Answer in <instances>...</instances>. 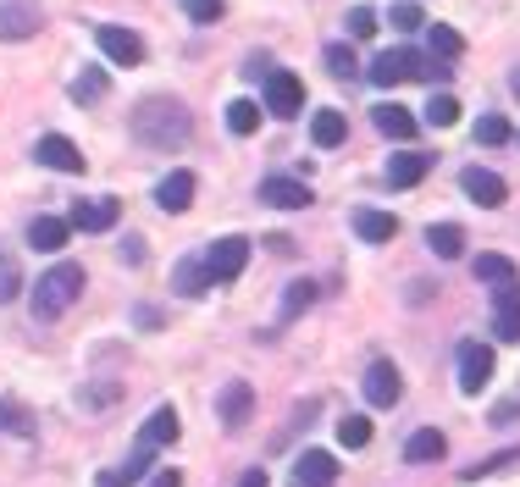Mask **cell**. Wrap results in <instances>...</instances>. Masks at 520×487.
Segmentation results:
<instances>
[{
	"label": "cell",
	"instance_id": "cell-30",
	"mask_svg": "<svg viewBox=\"0 0 520 487\" xmlns=\"http://www.w3.org/2000/svg\"><path fill=\"white\" fill-rule=\"evenodd\" d=\"M227 128H233V133H255L260 128V106H255V100H233V106H227Z\"/></svg>",
	"mask_w": 520,
	"mask_h": 487
},
{
	"label": "cell",
	"instance_id": "cell-42",
	"mask_svg": "<svg viewBox=\"0 0 520 487\" xmlns=\"http://www.w3.org/2000/svg\"><path fill=\"white\" fill-rule=\"evenodd\" d=\"M515 416H520V399H509V404H498V410H493L498 427H504V421H515Z\"/></svg>",
	"mask_w": 520,
	"mask_h": 487
},
{
	"label": "cell",
	"instance_id": "cell-8",
	"mask_svg": "<svg viewBox=\"0 0 520 487\" xmlns=\"http://www.w3.org/2000/svg\"><path fill=\"white\" fill-rule=\"evenodd\" d=\"M493 366H498V360H493V349H487V344H465L460 349V393H471V399H476V393L493 382Z\"/></svg>",
	"mask_w": 520,
	"mask_h": 487
},
{
	"label": "cell",
	"instance_id": "cell-34",
	"mask_svg": "<svg viewBox=\"0 0 520 487\" xmlns=\"http://www.w3.org/2000/svg\"><path fill=\"white\" fill-rule=\"evenodd\" d=\"M78 404H83V410H111V404H117V382H95V388H83Z\"/></svg>",
	"mask_w": 520,
	"mask_h": 487
},
{
	"label": "cell",
	"instance_id": "cell-18",
	"mask_svg": "<svg viewBox=\"0 0 520 487\" xmlns=\"http://www.w3.org/2000/svg\"><path fill=\"white\" fill-rule=\"evenodd\" d=\"M67 238H72V222H61V216H39V222H28V244H34L39 255H56Z\"/></svg>",
	"mask_w": 520,
	"mask_h": 487
},
{
	"label": "cell",
	"instance_id": "cell-9",
	"mask_svg": "<svg viewBox=\"0 0 520 487\" xmlns=\"http://www.w3.org/2000/svg\"><path fill=\"white\" fill-rule=\"evenodd\" d=\"M260 200L272 211H305L310 205V183L305 178H266L260 183Z\"/></svg>",
	"mask_w": 520,
	"mask_h": 487
},
{
	"label": "cell",
	"instance_id": "cell-33",
	"mask_svg": "<svg viewBox=\"0 0 520 487\" xmlns=\"http://www.w3.org/2000/svg\"><path fill=\"white\" fill-rule=\"evenodd\" d=\"M0 432H34V416H28L23 404L0 399Z\"/></svg>",
	"mask_w": 520,
	"mask_h": 487
},
{
	"label": "cell",
	"instance_id": "cell-36",
	"mask_svg": "<svg viewBox=\"0 0 520 487\" xmlns=\"http://www.w3.org/2000/svg\"><path fill=\"white\" fill-rule=\"evenodd\" d=\"M388 23L399 28V34H415V28H421V6H415V0H399L388 12Z\"/></svg>",
	"mask_w": 520,
	"mask_h": 487
},
{
	"label": "cell",
	"instance_id": "cell-13",
	"mask_svg": "<svg viewBox=\"0 0 520 487\" xmlns=\"http://www.w3.org/2000/svg\"><path fill=\"white\" fill-rule=\"evenodd\" d=\"M34 34H39V6L0 0V39H34Z\"/></svg>",
	"mask_w": 520,
	"mask_h": 487
},
{
	"label": "cell",
	"instance_id": "cell-22",
	"mask_svg": "<svg viewBox=\"0 0 520 487\" xmlns=\"http://www.w3.org/2000/svg\"><path fill=\"white\" fill-rule=\"evenodd\" d=\"M172 288H178V294H205V288H211V266H205V255H183L178 272H172Z\"/></svg>",
	"mask_w": 520,
	"mask_h": 487
},
{
	"label": "cell",
	"instance_id": "cell-43",
	"mask_svg": "<svg viewBox=\"0 0 520 487\" xmlns=\"http://www.w3.org/2000/svg\"><path fill=\"white\" fill-rule=\"evenodd\" d=\"M150 487H183V476H178V471H155Z\"/></svg>",
	"mask_w": 520,
	"mask_h": 487
},
{
	"label": "cell",
	"instance_id": "cell-37",
	"mask_svg": "<svg viewBox=\"0 0 520 487\" xmlns=\"http://www.w3.org/2000/svg\"><path fill=\"white\" fill-rule=\"evenodd\" d=\"M310 299H316V288H310V283H288V294H283V305H288V310H283V316H288V321H294V316H299V310H305V305H310Z\"/></svg>",
	"mask_w": 520,
	"mask_h": 487
},
{
	"label": "cell",
	"instance_id": "cell-19",
	"mask_svg": "<svg viewBox=\"0 0 520 487\" xmlns=\"http://www.w3.org/2000/svg\"><path fill=\"white\" fill-rule=\"evenodd\" d=\"M504 178L498 172H487V167H471L465 172V200H476V205H504Z\"/></svg>",
	"mask_w": 520,
	"mask_h": 487
},
{
	"label": "cell",
	"instance_id": "cell-6",
	"mask_svg": "<svg viewBox=\"0 0 520 487\" xmlns=\"http://www.w3.org/2000/svg\"><path fill=\"white\" fill-rule=\"evenodd\" d=\"M399 393H404L399 366H393V360H371V366H366V404H371V410H393Z\"/></svg>",
	"mask_w": 520,
	"mask_h": 487
},
{
	"label": "cell",
	"instance_id": "cell-35",
	"mask_svg": "<svg viewBox=\"0 0 520 487\" xmlns=\"http://www.w3.org/2000/svg\"><path fill=\"white\" fill-rule=\"evenodd\" d=\"M327 72H332V78H355V50H349V45H327Z\"/></svg>",
	"mask_w": 520,
	"mask_h": 487
},
{
	"label": "cell",
	"instance_id": "cell-41",
	"mask_svg": "<svg viewBox=\"0 0 520 487\" xmlns=\"http://www.w3.org/2000/svg\"><path fill=\"white\" fill-rule=\"evenodd\" d=\"M12 294H17V266L0 261V299H12Z\"/></svg>",
	"mask_w": 520,
	"mask_h": 487
},
{
	"label": "cell",
	"instance_id": "cell-40",
	"mask_svg": "<svg viewBox=\"0 0 520 487\" xmlns=\"http://www.w3.org/2000/svg\"><path fill=\"white\" fill-rule=\"evenodd\" d=\"M349 34H355V39H371V34H377V17H371L366 6H355V12H349Z\"/></svg>",
	"mask_w": 520,
	"mask_h": 487
},
{
	"label": "cell",
	"instance_id": "cell-24",
	"mask_svg": "<svg viewBox=\"0 0 520 487\" xmlns=\"http://www.w3.org/2000/svg\"><path fill=\"white\" fill-rule=\"evenodd\" d=\"M355 233L366 238V244H388V238L399 233V216H388V211H355Z\"/></svg>",
	"mask_w": 520,
	"mask_h": 487
},
{
	"label": "cell",
	"instance_id": "cell-32",
	"mask_svg": "<svg viewBox=\"0 0 520 487\" xmlns=\"http://www.w3.org/2000/svg\"><path fill=\"white\" fill-rule=\"evenodd\" d=\"M338 438L349 443V449H366V443H371V421L366 416H343L338 421Z\"/></svg>",
	"mask_w": 520,
	"mask_h": 487
},
{
	"label": "cell",
	"instance_id": "cell-12",
	"mask_svg": "<svg viewBox=\"0 0 520 487\" xmlns=\"http://www.w3.org/2000/svg\"><path fill=\"white\" fill-rule=\"evenodd\" d=\"M34 155L45 161V167H56V172H83V150L67 139V133H45V139L34 144Z\"/></svg>",
	"mask_w": 520,
	"mask_h": 487
},
{
	"label": "cell",
	"instance_id": "cell-16",
	"mask_svg": "<svg viewBox=\"0 0 520 487\" xmlns=\"http://www.w3.org/2000/svg\"><path fill=\"white\" fill-rule=\"evenodd\" d=\"M493 333L504 338H520V288L515 283H504L498 288V299H493Z\"/></svg>",
	"mask_w": 520,
	"mask_h": 487
},
{
	"label": "cell",
	"instance_id": "cell-1",
	"mask_svg": "<svg viewBox=\"0 0 520 487\" xmlns=\"http://www.w3.org/2000/svg\"><path fill=\"white\" fill-rule=\"evenodd\" d=\"M128 128H133V139H139L144 150H183V144L194 139L189 106H183V100H172V95L139 100V106H133V117H128Z\"/></svg>",
	"mask_w": 520,
	"mask_h": 487
},
{
	"label": "cell",
	"instance_id": "cell-15",
	"mask_svg": "<svg viewBox=\"0 0 520 487\" xmlns=\"http://www.w3.org/2000/svg\"><path fill=\"white\" fill-rule=\"evenodd\" d=\"M249 410H255V388H249V382H227L222 399H216V416H222V427H244Z\"/></svg>",
	"mask_w": 520,
	"mask_h": 487
},
{
	"label": "cell",
	"instance_id": "cell-2",
	"mask_svg": "<svg viewBox=\"0 0 520 487\" xmlns=\"http://www.w3.org/2000/svg\"><path fill=\"white\" fill-rule=\"evenodd\" d=\"M78 294H83V266H50V272L34 283V316L56 321L61 310H72Z\"/></svg>",
	"mask_w": 520,
	"mask_h": 487
},
{
	"label": "cell",
	"instance_id": "cell-29",
	"mask_svg": "<svg viewBox=\"0 0 520 487\" xmlns=\"http://www.w3.org/2000/svg\"><path fill=\"white\" fill-rule=\"evenodd\" d=\"M100 95H106V72H100V67L78 72V84H72V100H78V106H95Z\"/></svg>",
	"mask_w": 520,
	"mask_h": 487
},
{
	"label": "cell",
	"instance_id": "cell-23",
	"mask_svg": "<svg viewBox=\"0 0 520 487\" xmlns=\"http://www.w3.org/2000/svg\"><path fill=\"white\" fill-rule=\"evenodd\" d=\"M371 122H377L388 139H410L415 133V117L404 106H393V100H377V106H371Z\"/></svg>",
	"mask_w": 520,
	"mask_h": 487
},
{
	"label": "cell",
	"instance_id": "cell-39",
	"mask_svg": "<svg viewBox=\"0 0 520 487\" xmlns=\"http://www.w3.org/2000/svg\"><path fill=\"white\" fill-rule=\"evenodd\" d=\"M183 12H189L194 23H216V17H222V0H183Z\"/></svg>",
	"mask_w": 520,
	"mask_h": 487
},
{
	"label": "cell",
	"instance_id": "cell-10",
	"mask_svg": "<svg viewBox=\"0 0 520 487\" xmlns=\"http://www.w3.org/2000/svg\"><path fill=\"white\" fill-rule=\"evenodd\" d=\"M178 427H183L178 410H172V404H161V410H155V416L139 427V454H161L166 443L178 438Z\"/></svg>",
	"mask_w": 520,
	"mask_h": 487
},
{
	"label": "cell",
	"instance_id": "cell-45",
	"mask_svg": "<svg viewBox=\"0 0 520 487\" xmlns=\"http://www.w3.org/2000/svg\"><path fill=\"white\" fill-rule=\"evenodd\" d=\"M509 89H515V95H520V72H515V78H509Z\"/></svg>",
	"mask_w": 520,
	"mask_h": 487
},
{
	"label": "cell",
	"instance_id": "cell-14",
	"mask_svg": "<svg viewBox=\"0 0 520 487\" xmlns=\"http://www.w3.org/2000/svg\"><path fill=\"white\" fill-rule=\"evenodd\" d=\"M426 172H432V155H421V150H399V155L388 161V178H382V183H388V189H415V183H421Z\"/></svg>",
	"mask_w": 520,
	"mask_h": 487
},
{
	"label": "cell",
	"instance_id": "cell-31",
	"mask_svg": "<svg viewBox=\"0 0 520 487\" xmlns=\"http://www.w3.org/2000/svg\"><path fill=\"white\" fill-rule=\"evenodd\" d=\"M454 117H460V100H454V95H432V100H426V122H432V128H449Z\"/></svg>",
	"mask_w": 520,
	"mask_h": 487
},
{
	"label": "cell",
	"instance_id": "cell-7",
	"mask_svg": "<svg viewBox=\"0 0 520 487\" xmlns=\"http://www.w3.org/2000/svg\"><path fill=\"white\" fill-rule=\"evenodd\" d=\"M299 106H305V84H299L294 72L277 67L272 78H266V111H272V117H299Z\"/></svg>",
	"mask_w": 520,
	"mask_h": 487
},
{
	"label": "cell",
	"instance_id": "cell-21",
	"mask_svg": "<svg viewBox=\"0 0 520 487\" xmlns=\"http://www.w3.org/2000/svg\"><path fill=\"white\" fill-rule=\"evenodd\" d=\"M443 449H449V438H443L438 427H421V432H410V443H404V460L432 465V460H443Z\"/></svg>",
	"mask_w": 520,
	"mask_h": 487
},
{
	"label": "cell",
	"instance_id": "cell-3",
	"mask_svg": "<svg viewBox=\"0 0 520 487\" xmlns=\"http://www.w3.org/2000/svg\"><path fill=\"white\" fill-rule=\"evenodd\" d=\"M399 78H432V67H426V61L415 56L410 45H393V50H382V56L371 61V84H377V89H393Z\"/></svg>",
	"mask_w": 520,
	"mask_h": 487
},
{
	"label": "cell",
	"instance_id": "cell-38",
	"mask_svg": "<svg viewBox=\"0 0 520 487\" xmlns=\"http://www.w3.org/2000/svg\"><path fill=\"white\" fill-rule=\"evenodd\" d=\"M476 139H482V144H504L509 139V122L504 117H482V122H476Z\"/></svg>",
	"mask_w": 520,
	"mask_h": 487
},
{
	"label": "cell",
	"instance_id": "cell-44",
	"mask_svg": "<svg viewBox=\"0 0 520 487\" xmlns=\"http://www.w3.org/2000/svg\"><path fill=\"white\" fill-rule=\"evenodd\" d=\"M238 487H272V482H266V471H244V482H238Z\"/></svg>",
	"mask_w": 520,
	"mask_h": 487
},
{
	"label": "cell",
	"instance_id": "cell-4",
	"mask_svg": "<svg viewBox=\"0 0 520 487\" xmlns=\"http://www.w3.org/2000/svg\"><path fill=\"white\" fill-rule=\"evenodd\" d=\"M95 45L106 50V61H117V67H139L144 61V39L133 34V28H122V23H100Z\"/></svg>",
	"mask_w": 520,
	"mask_h": 487
},
{
	"label": "cell",
	"instance_id": "cell-28",
	"mask_svg": "<svg viewBox=\"0 0 520 487\" xmlns=\"http://www.w3.org/2000/svg\"><path fill=\"white\" fill-rule=\"evenodd\" d=\"M426 45L438 50V56H443V61H454V56H460V50H465V39H460V34H454V28H449V23H432V28H426Z\"/></svg>",
	"mask_w": 520,
	"mask_h": 487
},
{
	"label": "cell",
	"instance_id": "cell-25",
	"mask_svg": "<svg viewBox=\"0 0 520 487\" xmlns=\"http://www.w3.org/2000/svg\"><path fill=\"white\" fill-rule=\"evenodd\" d=\"M310 139H316L321 150H338V144L349 139V122H343L338 111H316V117H310Z\"/></svg>",
	"mask_w": 520,
	"mask_h": 487
},
{
	"label": "cell",
	"instance_id": "cell-20",
	"mask_svg": "<svg viewBox=\"0 0 520 487\" xmlns=\"http://www.w3.org/2000/svg\"><path fill=\"white\" fill-rule=\"evenodd\" d=\"M111 222H117V200H78L72 205V227H83V233H106Z\"/></svg>",
	"mask_w": 520,
	"mask_h": 487
},
{
	"label": "cell",
	"instance_id": "cell-11",
	"mask_svg": "<svg viewBox=\"0 0 520 487\" xmlns=\"http://www.w3.org/2000/svg\"><path fill=\"white\" fill-rule=\"evenodd\" d=\"M294 482L299 487H332L338 482V460H332L327 449H305L294 460Z\"/></svg>",
	"mask_w": 520,
	"mask_h": 487
},
{
	"label": "cell",
	"instance_id": "cell-17",
	"mask_svg": "<svg viewBox=\"0 0 520 487\" xmlns=\"http://www.w3.org/2000/svg\"><path fill=\"white\" fill-rule=\"evenodd\" d=\"M155 205H161V211H189L194 205V172H172V178L155 183Z\"/></svg>",
	"mask_w": 520,
	"mask_h": 487
},
{
	"label": "cell",
	"instance_id": "cell-26",
	"mask_svg": "<svg viewBox=\"0 0 520 487\" xmlns=\"http://www.w3.org/2000/svg\"><path fill=\"white\" fill-rule=\"evenodd\" d=\"M426 244H432V255H443V261H454V255H465V233L449 222H438L432 233H426Z\"/></svg>",
	"mask_w": 520,
	"mask_h": 487
},
{
	"label": "cell",
	"instance_id": "cell-27",
	"mask_svg": "<svg viewBox=\"0 0 520 487\" xmlns=\"http://www.w3.org/2000/svg\"><path fill=\"white\" fill-rule=\"evenodd\" d=\"M476 277L504 288V283H515V261H509V255H476Z\"/></svg>",
	"mask_w": 520,
	"mask_h": 487
},
{
	"label": "cell",
	"instance_id": "cell-5",
	"mask_svg": "<svg viewBox=\"0 0 520 487\" xmlns=\"http://www.w3.org/2000/svg\"><path fill=\"white\" fill-rule=\"evenodd\" d=\"M205 266H211V283H233L238 272L249 266V238H216L211 250H205Z\"/></svg>",
	"mask_w": 520,
	"mask_h": 487
}]
</instances>
